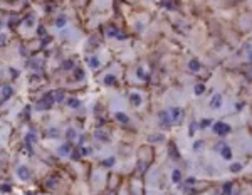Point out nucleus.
Returning <instances> with one entry per match:
<instances>
[{
    "label": "nucleus",
    "mask_w": 252,
    "mask_h": 195,
    "mask_svg": "<svg viewBox=\"0 0 252 195\" xmlns=\"http://www.w3.org/2000/svg\"><path fill=\"white\" fill-rule=\"evenodd\" d=\"M54 103H56V96H54V92H46V94L37 101L36 108H37L39 111H44V109H49Z\"/></svg>",
    "instance_id": "1"
},
{
    "label": "nucleus",
    "mask_w": 252,
    "mask_h": 195,
    "mask_svg": "<svg viewBox=\"0 0 252 195\" xmlns=\"http://www.w3.org/2000/svg\"><path fill=\"white\" fill-rule=\"evenodd\" d=\"M212 131H214L215 135H219V136H227L232 131V128H230L229 123L219 120V121H214V125H212Z\"/></svg>",
    "instance_id": "2"
},
{
    "label": "nucleus",
    "mask_w": 252,
    "mask_h": 195,
    "mask_svg": "<svg viewBox=\"0 0 252 195\" xmlns=\"http://www.w3.org/2000/svg\"><path fill=\"white\" fill-rule=\"evenodd\" d=\"M103 31H104V34H106L108 37L118 39V41H124V39H126V36L118 29V25H106Z\"/></svg>",
    "instance_id": "3"
},
{
    "label": "nucleus",
    "mask_w": 252,
    "mask_h": 195,
    "mask_svg": "<svg viewBox=\"0 0 252 195\" xmlns=\"http://www.w3.org/2000/svg\"><path fill=\"white\" fill-rule=\"evenodd\" d=\"M215 150H219L220 152V155L222 157H224L227 162H230L232 160V157H234V155H232V150H230V146L229 145H225V143H217L215 145Z\"/></svg>",
    "instance_id": "4"
},
{
    "label": "nucleus",
    "mask_w": 252,
    "mask_h": 195,
    "mask_svg": "<svg viewBox=\"0 0 252 195\" xmlns=\"http://www.w3.org/2000/svg\"><path fill=\"white\" fill-rule=\"evenodd\" d=\"M168 113H170V118L173 123H180L182 118H183V109L180 106H172L170 109H168Z\"/></svg>",
    "instance_id": "5"
},
{
    "label": "nucleus",
    "mask_w": 252,
    "mask_h": 195,
    "mask_svg": "<svg viewBox=\"0 0 252 195\" xmlns=\"http://www.w3.org/2000/svg\"><path fill=\"white\" fill-rule=\"evenodd\" d=\"M129 103H131V106H134V108H140V106L143 104V98L140 92L136 91H133V92H129Z\"/></svg>",
    "instance_id": "6"
},
{
    "label": "nucleus",
    "mask_w": 252,
    "mask_h": 195,
    "mask_svg": "<svg viewBox=\"0 0 252 195\" xmlns=\"http://www.w3.org/2000/svg\"><path fill=\"white\" fill-rule=\"evenodd\" d=\"M222 103H224V98H222L220 92H217V94H214L210 98V101H208V104H210V108H214V109H219Z\"/></svg>",
    "instance_id": "7"
},
{
    "label": "nucleus",
    "mask_w": 252,
    "mask_h": 195,
    "mask_svg": "<svg viewBox=\"0 0 252 195\" xmlns=\"http://www.w3.org/2000/svg\"><path fill=\"white\" fill-rule=\"evenodd\" d=\"M158 120H160V125H162V126H170L173 123L168 111H160V113H158Z\"/></svg>",
    "instance_id": "8"
},
{
    "label": "nucleus",
    "mask_w": 252,
    "mask_h": 195,
    "mask_svg": "<svg viewBox=\"0 0 252 195\" xmlns=\"http://www.w3.org/2000/svg\"><path fill=\"white\" fill-rule=\"evenodd\" d=\"M168 155H170L172 160H175V162H178V160H180V153H178L175 143H170V145H168Z\"/></svg>",
    "instance_id": "9"
},
{
    "label": "nucleus",
    "mask_w": 252,
    "mask_h": 195,
    "mask_svg": "<svg viewBox=\"0 0 252 195\" xmlns=\"http://www.w3.org/2000/svg\"><path fill=\"white\" fill-rule=\"evenodd\" d=\"M17 173H19V177H20L22 180H29V178H30V170H29L25 165H20V167L17 168Z\"/></svg>",
    "instance_id": "10"
},
{
    "label": "nucleus",
    "mask_w": 252,
    "mask_h": 195,
    "mask_svg": "<svg viewBox=\"0 0 252 195\" xmlns=\"http://www.w3.org/2000/svg\"><path fill=\"white\" fill-rule=\"evenodd\" d=\"M200 69H202V64H200L198 59H190L188 61V71L190 72H198Z\"/></svg>",
    "instance_id": "11"
},
{
    "label": "nucleus",
    "mask_w": 252,
    "mask_h": 195,
    "mask_svg": "<svg viewBox=\"0 0 252 195\" xmlns=\"http://www.w3.org/2000/svg\"><path fill=\"white\" fill-rule=\"evenodd\" d=\"M220 195H237V193H234V183H232V182H227V183L222 185Z\"/></svg>",
    "instance_id": "12"
},
{
    "label": "nucleus",
    "mask_w": 252,
    "mask_h": 195,
    "mask_svg": "<svg viewBox=\"0 0 252 195\" xmlns=\"http://www.w3.org/2000/svg\"><path fill=\"white\" fill-rule=\"evenodd\" d=\"M71 152H72L71 141H66V143L59 148V155H62V157H67V155H71Z\"/></svg>",
    "instance_id": "13"
},
{
    "label": "nucleus",
    "mask_w": 252,
    "mask_h": 195,
    "mask_svg": "<svg viewBox=\"0 0 252 195\" xmlns=\"http://www.w3.org/2000/svg\"><path fill=\"white\" fill-rule=\"evenodd\" d=\"M36 24L37 22H36V17H34V15H27V17H24V20H22V25L25 29H32Z\"/></svg>",
    "instance_id": "14"
},
{
    "label": "nucleus",
    "mask_w": 252,
    "mask_h": 195,
    "mask_svg": "<svg viewBox=\"0 0 252 195\" xmlns=\"http://www.w3.org/2000/svg\"><path fill=\"white\" fill-rule=\"evenodd\" d=\"M103 82H104V86H116L118 84V79H116L114 74H106L103 77Z\"/></svg>",
    "instance_id": "15"
},
{
    "label": "nucleus",
    "mask_w": 252,
    "mask_h": 195,
    "mask_svg": "<svg viewBox=\"0 0 252 195\" xmlns=\"http://www.w3.org/2000/svg\"><path fill=\"white\" fill-rule=\"evenodd\" d=\"M114 118H116V121H119L121 125H128L129 123V116L126 113H121V111H118V113L114 114Z\"/></svg>",
    "instance_id": "16"
},
{
    "label": "nucleus",
    "mask_w": 252,
    "mask_h": 195,
    "mask_svg": "<svg viewBox=\"0 0 252 195\" xmlns=\"http://www.w3.org/2000/svg\"><path fill=\"white\" fill-rule=\"evenodd\" d=\"M88 64H89V67H93V69H98V67L101 66V61L96 56H89L88 57Z\"/></svg>",
    "instance_id": "17"
},
{
    "label": "nucleus",
    "mask_w": 252,
    "mask_h": 195,
    "mask_svg": "<svg viewBox=\"0 0 252 195\" xmlns=\"http://www.w3.org/2000/svg\"><path fill=\"white\" fill-rule=\"evenodd\" d=\"M94 136H96L99 141H109V135H108V131H104V130H98Z\"/></svg>",
    "instance_id": "18"
},
{
    "label": "nucleus",
    "mask_w": 252,
    "mask_h": 195,
    "mask_svg": "<svg viewBox=\"0 0 252 195\" xmlns=\"http://www.w3.org/2000/svg\"><path fill=\"white\" fill-rule=\"evenodd\" d=\"M66 104L69 106V108L76 109V108H79V106H81V101L76 99V98H69V99H66Z\"/></svg>",
    "instance_id": "19"
},
{
    "label": "nucleus",
    "mask_w": 252,
    "mask_h": 195,
    "mask_svg": "<svg viewBox=\"0 0 252 195\" xmlns=\"http://www.w3.org/2000/svg\"><path fill=\"white\" fill-rule=\"evenodd\" d=\"M172 182H173V183H180V182H182V172H180L178 168H175V170L172 172Z\"/></svg>",
    "instance_id": "20"
},
{
    "label": "nucleus",
    "mask_w": 252,
    "mask_h": 195,
    "mask_svg": "<svg viewBox=\"0 0 252 195\" xmlns=\"http://www.w3.org/2000/svg\"><path fill=\"white\" fill-rule=\"evenodd\" d=\"M74 77H76L77 81H82V79H84V77H86V72H84V69L77 66L76 69H74Z\"/></svg>",
    "instance_id": "21"
},
{
    "label": "nucleus",
    "mask_w": 252,
    "mask_h": 195,
    "mask_svg": "<svg viewBox=\"0 0 252 195\" xmlns=\"http://www.w3.org/2000/svg\"><path fill=\"white\" fill-rule=\"evenodd\" d=\"M66 22H67L66 15H64V14H61V15L56 19V27H57V29H62V27L66 25Z\"/></svg>",
    "instance_id": "22"
},
{
    "label": "nucleus",
    "mask_w": 252,
    "mask_h": 195,
    "mask_svg": "<svg viewBox=\"0 0 252 195\" xmlns=\"http://www.w3.org/2000/svg\"><path fill=\"white\" fill-rule=\"evenodd\" d=\"M57 182H59V177H51V178L46 180V187L47 188H54L57 185Z\"/></svg>",
    "instance_id": "23"
},
{
    "label": "nucleus",
    "mask_w": 252,
    "mask_h": 195,
    "mask_svg": "<svg viewBox=\"0 0 252 195\" xmlns=\"http://www.w3.org/2000/svg\"><path fill=\"white\" fill-rule=\"evenodd\" d=\"M136 76H138L141 81H148V77H150V76L146 74V72H145V69H143L141 66H140V67H136Z\"/></svg>",
    "instance_id": "24"
},
{
    "label": "nucleus",
    "mask_w": 252,
    "mask_h": 195,
    "mask_svg": "<svg viewBox=\"0 0 252 195\" xmlns=\"http://www.w3.org/2000/svg\"><path fill=\"white\" fill-rule=\"evenodd\" d=\"M74 64H76L74 59H66L64 62H62V69L69 71V69H72V67H74Z\"/></svg>",
    "instance_id": "25"
},
{
    "label": "nucleus",
    "mask_w": 252,
    "mask_h": 195,
    "mask_svg": "<svg viewBox=\"0 0 252 195\" xmlns=\"http://www.w3.org/2000/svg\"><path fill=\"white\" fill-rule=\"evenodd\" d=\"M193 91H195L197 96L203 94V92H205V84H203V82H198V84H195V87H193Z\"/></svg>",
    "instance_id": "26"
},
{
    "label": "nucleus",
    "mask_w": 252,
    "mask_h": 195,
    "mask_svg": "<svg viewBox=\"0 0 252 195\" xmlns=\"http://www.w3.org/2000/svg\"><path fill=\"white\" fill-rule=\"evenodd\" d=\"M36 141H37V136L34 135V133H29V135L25 136V143H27V146H29V148H30V146H32V143H36Z\"/></svg>",
    "instance_id": "27"
},
{
    "label": "nucleus",
    "mask_w": 252,
    "mask_h": 195,
    "mask_svg": "<svg viewBox=\"0 0 252 195\" xmlns=\"http://www.w3.org/2000/svg\"><path fill=\"white\" fill-rule=\"evenodd\" d=\"M116 163V158H113V157H109V158H106V160H103V167H106V168H109V167H113V165Z\"/></svg>",
    "instance_id": "28"
},
{
    "label": "nucleus",
    "mask_w": 252,
    "mask_h": 195,
    "mask_svg": "<svg viewBox=\"0 0 252 195\" xmlns=\"http://www.w3.org/2000/svg\"><path fill=\"white\" fill-rule=\"evenodd\" d=\"M212 125H214V121H212L210 118H203L198 126H200V128H208V126H212Z\"/></svg>",
    "instance_id": "29"
},
{
    "label": "nucleus",
    "mask_w": 252,
    "mask_h": 195,
    "mask_svg": "<svg viewBox=\"0 0 252 195\" xmlns=\"http://www.w3.org/2000/svg\"><path fill=\"white\" fill-rule=\"evenodd\" d=\"M197 128H198V123H197V121H192V123H190V128H188V131H190L188 135L193 136V135H195V131H197Z\"/></svg>",
    "instance_id": "30"
},
{
    "label": "nucleus",
    "mask_w": 252,
    "mask_h": 195,
    "mask_svg": "<svg viewBox=\"0 0 252 195\" xmlns=\"http://www.w3.org/2000/svg\"><path fill=\"white\" fill-rule=\"evenodd\" d=\"M7 42H8V36H7L5 32L0 31V46H5Z\"/></svg>",
    "instance_id": "31"
},
{
    "label": "nucleus",
    "mask_w": 252,
    "mask_h": 195,
    "mask_svg": "<svg viewBox=\"0 0 252 195\" xmlns=\"http://www.w3.org/2000/svg\"><path fill=\"white\" fill-rule=\"evenodd\" d=\"M240 170H242V165H240V163L235 162V163L230 165V172H232V173H237V172H240Z\"/></svg>",
    "instance_id": "32"
},
{
    "label": "nucleus",
    "mask_w": 252,
    "mask_h": 195,
    "mask_svg": "<svg viewBox=\"0 0 252 195\" xmlns=\"http://www.w3.org/2000/svg\"><path fill=\"white\" fill-rule=\"evenodd\" d=\"M2 92H3V94H2V98H3V99H5V98H8V96L12 94V87L5 86V87H3V89H2Z\"/></svg>",
    "instance_id": "33"
},
{
    "label": "nucleus",
    "mask_w": 252,
    "mask_h": 195,
    "mask_svg": "<svg viewBox=\"0 0 252 195\" xmlns=\"http://www.w3.org/2000/svg\"><path fill=\"white\" fill-rule=\"evenodd\" d=\"M74 136H76V131L72 130V128H67V131H66V138H67V140H72Z\"/></svg>",
    "instance_id": "34"
},
{
    "label": "nucleus",
    "mask_w": 252,
    "mask_h": 195,
    "mask_svg": "<svg viewBox=\"0 0 252 195\" xmlns=\"http://www.w3.org/2000/svg\"><path fill=\"white\" fill-rule=\"evenodd\" d=\"M81 148V155H91L93 153V148H88V146H79Z\"/></svg>",
    "instance_id": "35"
},
{
    "label": "nucleus",
    "mask_w": 252,
    "mask_h": 195,
    "mask_svg": "<svg viewBox=\"0 0 252 195\" xmlns=\"http://www.w3.org/2000/svg\"><path fill=\"white\" fill-rule=\"evenodd\" d=\"M202 148H203V141L202 140H198V141L193 143V150H195V152H198V150H202Z\"/></svg>",
    "instance_id": "36"
},
{
    "label": "nucleus",
    "mask_w": 252,
    "mask_h": 195,
    "mask_svg": "<svg viewBox=\"0 0 252 195\" xmlns=\"http://www.w3.org/2000/svg\"><path fill=\"white\" fill-rule=\"evenodd\" d=\"M163 135H151L150 136V141H163Z\"/></svg>",
    "instance_id": "37"
},
{
    "label": "nucleus",
    "mask_w": 252,
    "mask_h": 195,
    "mask_svg": "<svg viewBox=\"0 0 252 195\" xmlns=\"http://www.w3.org/2000/svg\"><path fill=\"white\" fill-rule=\"evenodd\" d=\"M62 99H64L62 92H61V91H57V94H56V101H62Z\"/></svg>",
    "instance_id": "38"
},
{
    "label": "nucleus",
    "mask_w": 252,
    "mask_h": 195,
    "mask_svg": "<svg viewBox=\"0 0 252 195\" xmlns=\"http://www.w3.org/2000/svg\"><path fill=\"white\" fill-rule=\"evenodd\" d=\"M235 109H237V111H242V109H244V103H242V101H240V103H237V104H235Z\"/></svg>",
    "instance_id": "39"
},
{
    "label": "nucleus",
    "mask_w": 252,
    "mask_h": 195,
    "mask_svg": "<svg viewBox=\"0 0 252 195\" xmlns=\"http://www.w3.org/2000/svg\"><path fill=\"white\" fill-rule=\"evenodd\" d=\"M247 56H249V61H252V49H249V54Z\"/></svg>",
    "instance_id": "40"
}]
</instances>
